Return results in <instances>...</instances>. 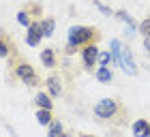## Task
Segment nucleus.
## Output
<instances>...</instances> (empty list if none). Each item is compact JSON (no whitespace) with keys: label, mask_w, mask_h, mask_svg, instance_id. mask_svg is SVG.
Instances as JSON below:
<instances>
[{"label":"nucleus","mask_w":150,"mask_h":137,"mask_svg":"<svg viewBox=\"0 0 150 137\" xmlns=\"http://www.w3.org/2000/svg\"><path fill=\"white\" fill-rule=\"evenodd\" d=\"M24 11L32 17V22H37V17H41V13H43V6H41V2H37V0H30V2L24 6Z\"/></svg>","instance_id":"f8f14e48"},{"label":"nucleus","mask_w":150,"mask_h":137,"mask_svg":"<svg viewBox=\"0 0 150 137\" xmlns=\"http://www.w3.org/2000/svg\"><path fill=\"white\" fill-rule=\"evenodd\" d=\"M99 39H101V30L97 26H73V28H69V39H67L64 54H75L81 47L97 43Z\"/></svg>","instance_id":"f03ea898"},{"label":"nucleus","mask_w":150,"mask_h":137,"mask_svg":"<svg viewBox=\"0 0 150 137\" xmlns=\"http://www.w3.org/2000/svg\"><path fill=\"white\" fill-rule=\"evenodd\" d=\"M45 86H47V94L52 99H58L62 94V81H60V75H56V73L45 79Z\"/></svg>","instance_id":"0eeeda50"},{"label":"nucleus","mask_w":150,"mask_h":137,"mask_svg":"<svg viewBox=\"0 0 150 137\" xmlns=\"http://www.w3.org/2000/svg\"><path fill=\"white\" fill-rule=\"evenodd\" d=\"M94 4H97V9L101 11V13H105V15H114V11L110 9V6H105V4H101L99 0H94Z\"/></svg>","instance_id":"aec40b11"},{"label":"nucleus","mask_w":150,"mask_h":137,"mask_svg":"<svg viewBox=\"0 0 150 137\" xmlns=\"http://www.w3.org/2000/svg\"><path fill=\"white\" fill-rule=\"evenodd\" d=\"M11 54H15V45H13V39L9 37V32L0 30V58H9Z\"/></svg>","instance_id":"6e6552de"},{"label":"nucleus","mask_w":150,"mask_h":137,"mask_svg":"<svg viewBox=\"0 0 150 137\" xmlns=\"http://www.w3.org/2000/svg\"><path fill=\"white\" fill-rule=\"evenodd\" d=\"M9 60H11V71H13L17 81H22L26 86H41V77L32 64H28L22 58H17V54H11Z\"/></svg>","instance_id":"7ed1b4c3"},{"label":"nucleus","mask_w":150,"mask_h":137,"mask_svg":"<svg viewBox=\"0 0 150 137\" xmlns=\"http://www.w3.org/2000/svg\"><path fill=\"white\" fill-rule=\"evenodd\" d=\"M17 22H19V26H26V28H28V26L32 24V17L28 15V13H26L24 9L17 13Z\"/></svg>","instance_id":"a211bd4d"},{"label":"nucleus","mask_w":150,"mask_h":137,"mask_svg":"<svg viewBox=\"0 0 150 137\" xmlns=\"http://www.w3.org/2000/svg\"><path fill=\"white\" fill-rule=\"evenodd\" d=\"M79 137H94V135H79Z\"/></svg>","instance_id":"4be33fe9"},{"label":"nucleus","mask_w":150,"mask_h":137,"mask_svg":"<svg viewBox=\"0 0 150 137\" xmlns=\"http://www.w3.org/2000/svg\"><path fill=\"white\" fill-rule=\"evenodd\" d=\"M92 114L99 122H116L118 126H125V122H127L125 120L127 112H125V107H122V103L118 99H112V97L101 99L97 105L92 107Z\"/></svg>","instance_id":"f257e3e1"},{"label":"nucleus","mask_w":150,"mask_h":137,"mask_svg":"<svg viewBox=\"0 0 150 137\" xmlns=\"http://www.w3.org/2000/svg\"><path fill=\"white\" fill-rule=\"evenodd\" d=\"M112 71H110V66H99L97 68V79L101 81V84H107V81H112Z\"/></svg>","instance_id":"2eb2a0df"},{"label":"nucleus","mask_w":150,"mask_h":137,"mask_svg":"<svg viewBox=\"0 0 150 137\" xmlns=\"http://www.w3.org/2000/svg\"><path fill=\"white\" fill-rule=\"evenodd\" d=\"M54 30H56V22H54L52 17H45L43 22H41V32H43V37H54Z\"/></svg>","instance_id":"4468645a"},{"label":"nucleus","mask_w":150,"mask_h":137,"mask_svg":"<svg viewBox=\"0 0 150 137\" xmlns=\"http://www.w3.org/2000/svg\"><path fill=\"white\" fill-rule=\"evenodd\" d=\"M118 66H120L125 73H129V75H137V66H135V62H133V56H131V52H129L125 45L120 47V60H118Z\"/></svg>","instance_id":"39448f33"},{"label":"nucleus","mask_w":150,"mask_h":137,"mask_svg":"<svg viewBox=\"0 0 150 137\" xmlns=\"http://www.w3.org/2000/svg\"><path fill=\"white\" fill-rule=\"evenodd\" d=\"M41 62H43L45 68H56V66H58V56H56V52H54L52 47H45V49L41 52Z\"/></svg>","instance_id":"1a4fd4ad"},{"label":"nucleus","mask_w":150,"mask_h":137,"mask_svg":"<svg viewBox=\"0 0 150 137\" xmlns=\"http://www.w3.org/2000/svg\"><path fill=\"white\" fill-rule=\"evenodd\" d=\"M81 64H84L88 71H90V68L94 66L99 62V47H97V43H92V45H86V47H81Z\"/></svg>","instance_id":"20e7f679"},{"label":"nucleus","mask_w":150,"mask_h":137,"mask_svg":"<svg viewBox=\"0 0 150 137\" xmlns=\"http://www.w3.org/2000/svg\"><path fill=\"white\" fill-rule=\"evenodd\" d=\"M37 120H39V124L50 126L52 122H54V116H52L50 109H37Z\"/></svg>","instance_id":"ddd939ff"},{"label":"nucleus","mask_w":150,"mask_h":137,"mask_svg":"<svg viewBox=\"0 0 150 137\" xmlns=\"http://www.w3.org/2000/svg\"><path fill=\"white\" fill-rule=\"evenodd\" d=\"M110 60H112V54L110 52H101L99 54V64L101 66H107V64H110Z\"/></svg>","instance_id":"6ab92c4d"},{"label":"nucleus","mask_w":150,"mask_h":137,"mask_svg":"<svg viewBox=\"0 0 150 137\" xmlns=\"http://www.w3.org/2000/svg\"><path fill=\"white\" fill-rule=\"evenodd\" d=\"M35 103H37V107L39 109H54V101H52V97L47 92H37V97H35Z\"/></svg>","instance_id":"9b49d317"},{"label":"nucleus","mask_w":150,"mask_h":137,"mask_svg":"<svg viewBox=\"0 0 150 137\" xmlns=\"http://www.w3.org/2000/svg\"><path fill=\"white\" fill-rule=\"evenodd\" d=\"M144 52L148 54V58H150V37H146V39H144Z\"/></svg>","instance_id":"412c9836"},{"label":"nucleus","mask_w":150,"mask_h":137,"mask_svg":"<svg viewBox=\"0 0 150 137\" xmlns=\"http://www.w3.org/2000/svg\"><path fill=\"white\" fill-rule=\"evenodd\" d=\"M47 137H67L64 131H62V124H60L58 120H54L50 124V133H47Z\"/></svg>","instance_id":"dca6fc26"},{"label":"nucleus","mask_w":150,"mask_h":137,"mask_svg":"<svg viewBox=\"0 0 150 137\" xmlns=\"http://www.w3.org/2000/svg\"><path fill=\"white\" fill-rule=\"evenodd\" d=\"M133 137H150V122L139 118L133 122Z\"/></svg>","instance_id":"9d476101"},{"label":"nucleus","mask_w":150,"mask_h":137,"mask_svg":"<svg viewBox=\"0 0 150 137\" xmlns=\"http://www.w3.org/2000/svg\"><path fill=\"white\" fill-rule=\"evenodd\" d=\"M137 30H139V34H144V39H146V37H150V15H148V17H144V19L139 22Z\"/></svg>","instance_id":"f3484780"},{"label":"nucleus","mask_w":150,"mask_h":137,"mask_svg":"<svg viewBox=\"0 0 150 137\" xmlns=\"http://www.w3.org/2000/svg\"><path fill=\"white\" fill-rule=\"evenodd\" d=\"M43 39V32H41V22H32L28 26V34H26V45L28 47H37Z\"/></svg>","instance_id":"423d86ee"}]
</instances>
